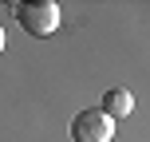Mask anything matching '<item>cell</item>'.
I'll return each mask as SVG.
<instances>
[{"label": "cell", "mask_w": 150, "mask_h": 142, "mask_svg": "<svg viewBox=\"0 0 150 142\" xmlns=\"http://www.w3.org/2000/svg\"><path fill=\"white\" fill-rule=\"evenodd\" d=\"M99 111H103L107 119H127V114L134 111V95L122 91V87H115V91H107V95H103V107H99Z\"/></svg>", "instance_id": "cell-3"}, {"label": "cell", "mask_w": 150, "mask_h": 142, "mask_svg": "<svg viewBox=\"0 0 150 142\" xmlns=\"http://www.w3.org/2000/svg\"><path fill=\"white\" fill-rule=\"evenodd\" d=\"M16 20L28 36H52L59 28V4L55 0H32V4H16Z\"/></svg>", "instance_id": "cell-1"}, {"label": "cell", "mask_w": 150, "mask_h": 142, "mask_svg": "<svg viewBox=\"0 0 150 142\" xmlns=\"http://www.w3.org/2000/svg\"><path fill=\"white\" fill-rule=\"evenodd\" d=\"M0 52H4V28H0Z\"/></svg>", "instance_id": "cell-4"}, {"label": "cell", "mask_w": 150, "mask_h": 142, "mask_svg": "<svg viewBox=\"0 0 150 142\" xmlns=\"http://www.w3.org/2000/svg\"><path fill=\"white\" fill-rule=\"evenodd\" d=\"M71 134H75V142H111L115 138V119H107L99 107L79 111L75 122H71Z\"/></svg>", "instance_id": "cell-2"}]
</instances>
